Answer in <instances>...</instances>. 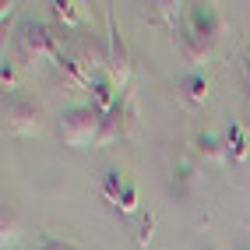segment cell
<instances>
[{
  "mask_svg": "<svg viewBox=\"0 0 250 250\" xmlns=\"http://www.w3.org/2000/svg\"><path fill=\"white\" fill-rule=\"evenodd\" d=\"M14 46L25 60V67H57V60L63 57V46L60 39L53 36V28L46 21H36V18H25L14 32Z\"/></svg>",
  "mask_w": 250,
  "mask_h": 250,
  "instance_id": "1",
  "label": "cell"
},
{
  "mask_svg": "<svg viewBox=\"0 0 250 250\" xmlns=\"http://www.w3.org/2000/svg\"><path fill=\"white\" fill-rule=\"evenodd\" d=\"M57 130H60V141L67 148H88L99 141L103 113L92 109V106H67L57 116Z\"/></svg>",
  "mask_w": 250,
  "mask_h": 250,
  "instance_id": "2",
  "label": "cell"
},
{
  "mask_svg": "<svg viewBox=\"0 0 250 250\" xmlns=\"http://www.w3.org/2000/svg\"><path fill=\"white\" fill-rule=\"evenodd\" d=\"M39 120H42V106L32 95H25L21 88L4 92V127L11 134H18V138L39 134V127H42Z\"/></svg>",
  "mask_w": 250,
  "mask_h": 250,
  "instance_id": "3",
  "label": "cell"
},
{
  "mask_svg": "<svg viewBox=\"0 0 250 250\" xmlns=\"http://www.w3.org/2000/svg\"><path fill=\"white\" fill-rule=\"evenodd\" d=\"M138 120V109H134V95L130 92H120V99H116V106L109 113H103V130H99V141L95 148H109L116 141L127 138V130L134 127Z\"/></svg>",
  "mask_w": 250,
  "mask_h": 250,
  "instance_id": "4",
  "label": "cell"
},
{
  "mask_svg": "<svg viewBox=\"0 0 250 250\" xmlns=\"http://www.w3.org/2000/svg\"><path fill=\"white\" fill-rule=\"evenodd\" d=\"M106 74L116 88L127 92V81H130V49L116 28V14L109 11V39H106Z\"/></svg>",
  "mask_w": 250,
  "mask_h": 250,
  "instance_id": "5",
  "label": "cell"
},
{
  "mask_svg": "<svg viewBox=\"0 0 250 250\" xmlns=\"http://www.w3.org/2000/svg\"><path fill=\"white\" fill-rule=\"evenodd\" d=\"M187 25L194 36H201L211 49H219V42H222V32H226V21H222V14H219V7L215 4H190L187 7Z\"/></svg>",
  "mask_w": 250,
  "mask_h": 250,
  "instance_id": "6",
  "label": "cell"
},
{
  "mask_svg": "<svg viewBox=\"0 0 250 250\" xmlns=\"http://www.w3.org/2000/svg\"><path fill=\"white\" fill-rule=\"evenodd\" d=\"M176 92H180V103L187 106V109H197V106H205V103H208V95H211V81H208L205 71H190V74H183V78H180Z\"/></svg>",
  "mask_w": 250,
  "mask_h": 250,
  "instance_id": "7",
  "label": "cell"
},
{
  "mask_svg": "<svg viewBox=\"0 0 250 250\" xmlns=\"http://www.w3.org/2000/svg\"><path fill=\"white\" fill-rule=\"evenodd\" d=\"M176 53L187 60V63H194V67H197V63H208V60L215 57V49H211L201 36H194V32L183 25V28L176 32Z\"/></svg>",
  "mask_w": 250,
  "mask_h": 250,
  "instance_id": "8",
  "label": "cell"
},
{
  "mask_svg": "<svg viewBox=\"0 0 250 250\" xmlns=\"http://www.w3.org/2000/svg\"><path fill=\"white\" fill-rule=\"evenodd\" d=\"M222 141H226V155H229V162H243L247 159V152H250V138H247V130H243V124L240 120H226V127H222Z\"/></svg>",
  "mask_w": 250,
  "mask_h": 250,
  "instance_id": "9",
  "label": "cell"
},
{
  "mask_svg": "<svg viewBox=\"0 0 250 250\" xmlns=\"http://www.w3.org/2000/svg\"><path fill=\"white\" fill-rule=\"evenodd\" d=\"M148 21L169 28L176 36V32L183 28L180 21H187V11H183V4H148Z\"/></svg>",
  "mask_w": 250,
  "mask_h": 250,
  "instance_id": "10",
  "label": "cell"
},
{
  "mask_svg": "<svg viewBox=\"0 0 250 250\" xmlns=\"http://www.w3.org/2000/svg\"><path fill=\"white\" fill-rule=\"evenodd\" d=\"M194 148H197V155H201L205 162H215V166H222V162H229L222 134H208V130H201V134L194 138Z\"/></svg>",
  "mask_w": 250,
  "mask_h": 250,
  "instance_id": "11",
  "label": "cell"
},
{
  "mask_svg": "<svg viewBox=\"0 0 250 250\" xmlns=\"http://www.w3.org/2000/svg\"><path fill=\"white\" fill-rule=\"evenodd\" d=\"M53 14H57V21L63 25V28H78L81 25V18H85V4H78V0H53Z\"/></svg>",
  "mask_w": 250,
  "mask_h": 250,
  "instance_id": "12",
  "label": "cell"
},
{
  "mask_svg": "<svg viewBox=\"0 0 250 250\" xmlns=\"http://www.w3.org/2000/svg\"><path fill=\"white\" fill-rule=\"evenodd\" d=\"M124 173L120 169H109L106 176H103V187H99V190H103V197H106V201H109V208L116 211V208H120V194H124Z\"/></svg>",
  "mask_w": 250,
  "mask_h": 250,
  "instance_id": "13",
  "label": "cell"
},
{
  "mask_svg": "<svg viewBox=\"0 0 250 250\" xmlns=\"http://www.w3.org/2000/svg\"><path fill=\"white\" fill-rule=\"evenodd\" d=\"M197 180V166L190 159H176L173 162V187L183 194V190H190V183Z\"/></svg>",
  "mask_w": 250,
  "mask_h": 250,
  "instance_id": "14",
  "label": "cell"
},
{
  "mask_svg": "<svg viewBox=\"0 0 250 250\" xmlns=\"http://www.w3.org/2000/svg\"><path fill=\"white\" fill-rule=\"evenodd\" d=\"M134 211H138V187H134V180H124V194H120L116 215H134Z\"/></svg>",
  "mask_w": 250,
  "mask_h": 250,
  "instance_id": "15",
  "label": "cell"
},
{
  "mask_svg": "<svg viewBox=\"0 0 250 250\" xmlns=\"http://www.w3.org/2000/svg\"><path fill=\"white\" fill-rule=\"evenodd\" d=\"M0 229H4V232H0V243H4V250H7L14 240H18V222H14V215H11V211H4V219H0Z\"/></svg>",
  "mask_w": 250,
  "mask_h": 250,
  "instance_id": "16",
  "label": "cell"
},
{
  "mask_svg": "<svg viewBox=\"0 0 250 250\" xmlns=\"http://www.w3.org/2000/svg\"><path fill=\"white\" fill-rule=\"evenodd\" d=\"M32 250H81L78 243H67V240H57V236H39Z\"/></svg>",
  "mask_w": 250,
  "mask_h": 250,
  "instance_id": "17",
  "label": "cell"
},
{
  "mask_svg": "<svg viewBox=\"0 0 250 250\" xmlns=\"http://www.w3.org/2000/svg\"><path fill=\"white\" fill-rule=\"evenodd\" d=\"M152 232H155V215H145L141 226H138V243L148 247V243H152Z\"/></svg>",
  "mask_w": 250,
  "mask_h": 250,
  "instance_id": "18",
  "label": "cell"
},
{
  "mask_svg": "<svg viewBox=\"0 0 250 250\" xmlns=\"http://www.w3.org/2000/svg\"><path fill=\"white\" fill-rule=\"evenodd\" d=\"M0 81H4V88H7V92L18 88V71H14V63H11V60H4V67H0Z\"/></svg>",
  "mask_w": 250,
  "mask_h": 250,
  "instance_id": "19",
  "label": "cell"
},
{
  "mask_svg": "<svg viewBox=\"0 0 250 250\" xmlns=\"http://www.w3.org/2000/svg\"><path fill=\"white\" fill-rule=\"evenodd\" d=\"M240 124H243L247 138H250V99H247V106H243V113H240Z\"/></svg>",
  "mask_w": 250,
  "mask_h": 250,
  "instance_id": "20",
  "label": "cell"
},
{
  "mask_svg": "<svg viewBox=\"0 0 250 250\" xmlns=\"http://www.w3.org/2000/svg\"><path fill=\"white\" fill-rule=\"evenodd\" d=\"M243 74H247V88H250V53L243 57Z\"/></svg>",
  "mask_w": 250,
  "mask_h": 250,
  "instance_id": "21",
  "label": "cell"
},
{
  "mask_svg": "<svg viewBox=\"0 0 250 250\" xmlns=\"http://www.w3.org/2000/svg\"><path fill=\"white\" fill-rule=\"evenodd\" d=\"M243 250H250V243H247V247H243Z\"/></svg>",
  "mask_w": 250,
  "mask_h": 250,
  "instance_id": "22",
  "label": "cell"
}]
</instances>
